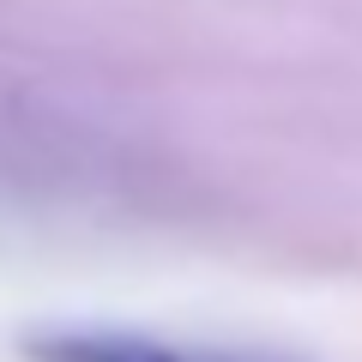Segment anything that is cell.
<instances>
[{
	"label": "cell",
	"instance_id": "obj_1",
	"mask_svg": "<svg viewBox=\"0 0 362 362\" xmlns=\"http://www.w3.org/2000/svg\"><path fill=\"white\" fill-rule=\"evenodd\" d=\"M37 362H247V356H218V350H181L145 332H109V326H85V332H42L30 338Z\"/></svg>",
	"mask_w": 362,
	"mask_h": 362
}]
</instances>
